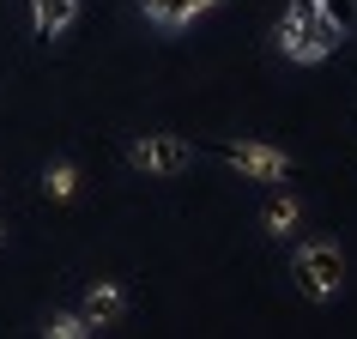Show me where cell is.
I'll list each match as a JSON object with an SVG mask.
<instances>
[{"label": "cell", "instance_id": "cell-1", "mask_svg": "<svg viewBox=\"0 0 357 339\" xmlns=\"http://www.w3.org/2000/svg\"><path fill=\"white\" fill-rule=\"evenodd\" d=\"M339 43H345V31L321 13L315 0H291V6L279 13V55H291V61H327Z\"/></svg>", "mask_w": 357, "mask_h": 339}, {"label": "cell", "instance_id": "cell-2", "mask_svg": "<svg viewBox=\"0 0 357 339\" xmlns=\"http://www.w3.org/2000/svg\"><path fill=\"white\" fill-rule=\"evenodd\" d=\"M297 291L309 303H333L345 291V255H339V243L315 236V243L297 248Z\"/></svg>", "mask_w": 357, "mask_h": 339}, {"label": "cell", "instance_id": "cell-3", "mask_svg": "<svg viewBox=\"0 0 357 339\" xmlns=\"http://www.w3.org/2000/svg\"><path fill=\"white\" fill-rule=\"evenodd\" d=\"M194 158L200 151L182 133H139V140H128V164L146 170V176H182V170H194Z\"/></svg>", "mask_w": 357, "mask_h": 339}, {"label": "cell", "instance_id": "cell-4", "mask_svg": "<svg viewBox=\"0 0 357 339\" xmlns=\"http://www.w3.org/2000/svg\"><path fill=\"white\" fill-rule=\"evenodd\" d=\"M230 170H243V182H291V158L279 146H261V140H236L225 146Z\"/></svg>", "mask_w": 357, "mask_h": 339}, {"label": "cell", "instance_id": "cell-5", "mask_svg": "<svg viewBox=\"0 0 357 339\" xmlns=\"http://www.w3.org/2000/svg\"><path fill=\"white\" fill-rule=\"evenodd\" d=\"M79 315L91 321L97 333H103V327H115V321L128 315V291H121L115 279H97L91 291H85V303H79Z\"/></svg>", "mask_w": 357, "mask_h": 339}, {"label": "cell", "instance_id": "cell-6", "mask_svg": "<svg viewBox=\"0 0 357 339\" xmlns=\"http://www.w3.org/2000/svg\"><path fill=\"white\" fill-rule=\"evenodd\" d=\"M73 19H79V0H31V31H37L43 43L67 37Z\"/></svg>", "mask_w": 357, "mask_h": 339}, {"label": "cell", "instance_id": "cell-7", "mask_svg": "<svg viewBox=\"0 0 357 339\" xmlns=\"http://www.w3.org/2000/svg\"><path fill=\"white\" fill-rule=\"evenodd\" d=\"M206 6H218V0H146V19L164 24V31H182V24H194Z\"/></svg>", "mask_w": 357, "mask_h": 339}, {"label": "cell", "instance_id": "cell-8", "mask_svg": "<svg viewBox=\"0 0 357 339\" xmlns=\"http://www.w3.org/2000/svg\"><path fill=\"white\" fill-rule=\"evenodd\" d=\"M297 225H303V206L291 200V194H279V200L261 212V230H266V236H279V243H284V236H291Z\"/></svg>", "mask_w": 357, "mask_h": 339}, {"label": "cell", "instance_id": "cell-9", "mask_svg": "<svg viewBox=\"0 0 357 339\" xmlns=\"http://www.w3.org/2000/svg\"><path fill=\"white\" fill-rule=\"evenodd\" d=\"M43 188L55 194V200H73V194H79V164H67V158H61V164H49Z\"/></svg>", "mask_w": 357, "mask_h": 339}, {"label": "cell", "instance_id": "cell-10", "mask_svg": "<svg viewBox=\"0 0 357 339\" xmlns=\"http://www.w3.org/2000/svg\"><path fill=\"white\" fill-rule=\"evenodd\" d=\"M43 333H49V339H85V333H97V327L79 315V309H67V315H49V321H43Z\"/></svg>", "mask_w": 357, "mask_h": 339}, {"label": "cell", "instance_id": "cell-11", "mask_svg": "<svg viewBox=\"0 0 357 339\" xmlns=\"http://www.w3.org/2000/svg\"><path fill=\"white\" fill-rule=\"evenodd\" d=\"M345 13H351V19H357V0H345Z\"/></svg>", "mask_w": 357, "mask_h": 339}, {"label": "cell", "instance_id": "cell-12", "mask_svg": "<svg viewBox=\"0 0 357 339\" xmlns=\"http://www.w3.org/2000/svg\"><path fill=\"white\" fill-rule=\"evenodd\" d=\"M0 243H6V225H0Z\"/></svg>", "mask_w": 357, "mask_h": 339}]
</instances>
